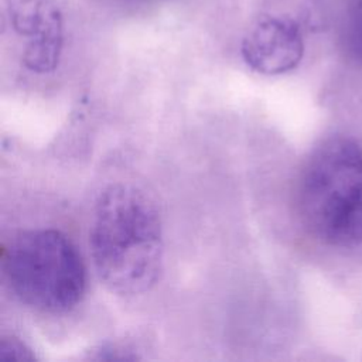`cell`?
Returning <instances> with one entry per match:
<instances>
[{"label":"cell","instance_id":"1","mask_svg":"<svg viewBox=\"0 0 362 362\" xmlns=\"http://www.w3.org/2000/svg\"><path fill=\"white\" fill-rule=\"evenodd\" d=\"M89 247L105 286L119 296L148 291L163 272V223L156 202L129 182L106 187L98 197Z\"/></svg>","mask_w":362,"mask_h":362},{"label":"cell","instance_id":"2","mask_svg":"<svg viewBox=\"0 0 362 362\" xmlns=\"http://www.w3.org/2000/svg\"><path fill=\"white\" fill-rule=\"evenodd\" d=\"M298 208L320 242L362 243V147L355 140L332 137L313 153L300 178Z\"/></svg>","mask_w":362,"mask_h":362},{"label":"cell","instance_id":"3","mask_svg":"<svg viewBox=\"0 0 362 362\" xmlns=\"http://www.w3.org/2000/svg\"><path fill=\"white\" fill-rule=\"evenodd\" d=\"M1 270L13 294L44 313L72 310L82 300L86 287L81 253L57 229L17 233L3 246Z\"/></svg>","mask_w":362,"mask_h":362},{"label":"cell","instance_id":"4","mask_svg":"<svg viewBox=\"0 0 362 362\" xmlns=\"http://www.w3.org/2000/svg\"><path fill=\"white\" fill-rule=\"evenodd\" d=\"M11 28L28 40L24 65L45 74L57 68L64 45V18L57 0H6Z\"/></svg>","mask_w":362,"mask_h":362},{"label":"cell","instance_id":"5","mask_svg":"<svg viewBox=\"0 0 362 362\" xmlns=\"http://www.w3.org/2000/svg\"><path fill=\"white\" fill-rule=\"evenodd\" d=\"M240 54L246 65L259 74L288 72L304 55L301 30L288 17H263L243 37Z\"/></svg>","mask_w":362,"mask_h":362},{"label":"cell","instance_id":"6","mask_svg":"<svg viewBox=\"0 0 362 362\" xmlns=\"http://www.w3.org/2000/svg\"><path fill=\"white\" fill-rule=\"evenodd\" d=\"M348 44L351 52L362 58V0H352L348 21Z\"/></svg>","mask_w":362,"mask_h":362},{"label":"cell","instance_id":"7","mask_svg":"<svg viewBox=\"0 0 362 362\" xmlns=\"http://www.w3.org/2000/svg\"><path fill=\"white\" fill-rule=\"evenodd\" d=\"M35 356L30 348L18 338L4 337L0 341V359H16V361H33Z\"/></svg>","mask_w":362,"mask_h":362}]
</instances>
